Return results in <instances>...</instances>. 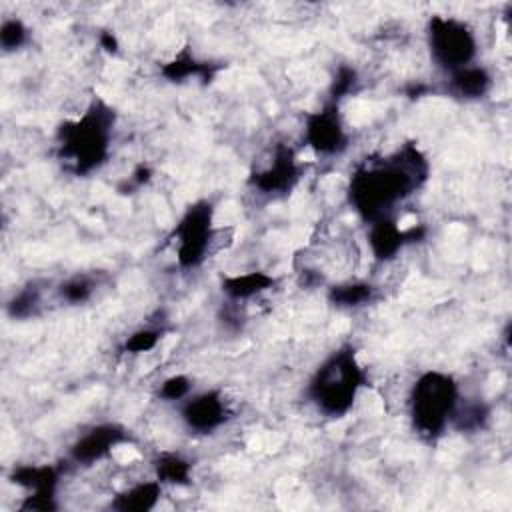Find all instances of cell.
Instances as JSON below:
<instances>
[{
	"instance_id": "2e32d148",
	"label": "cell",
	"mask_w": 512,
	"mask_h": 512,
	"mask_svg": "<svg viewBox=\"0 0 512 512\" xmlns=\"http://www.w3.org/2000/svg\"><path fill=\"white\" fill-rule=\"evenodd\" d=\"M370 294H372V288L368 284L354 282V284L334 286L330 298H332V302H336V306L352 308V306H360L366 300H370Z\"/></svg>"
},
{
	"instance_id": "8992f818",
	"label": "cell",
	"mask_w": 512,
	"mask_h": 512,
	"mask_svg": "<svg viewBox=\"0 0 512 512\" xmlns=\"http://www.w3.org/2000/svg\"><path fill=\"white\" fill-rule=\"evenodd\" d=\"M212 232V206L208 202H196L190 206L174 228L178 242L176 256L184 268H194L210 258Z\"/></svg>"
},
{
	"instance_id": "7a4b0ae2",
	"label": "cell",
	"mask_w": 512,
	"mask_h": 512,
	"mask_svg": "<svg viewBox=\"0 0 512 512\" xmlns=\"http://www.w3.org/2000/svg\"><path fill=\"white\" fill-rule=\"evenodd\" d=\"M364 382V372L354 358L352 348L334 352L314 374L310 382V398L326 416L346 414Z\"/></svg>"
},
{
	"instance_id": "ac0fdd59",
	"label": "cell",
	"mask_w": 512,
	"mask_h": 512,
	"mask_svg": "<svg viewBox=\"0 0 512 512\" xmlns=\"http://www.w3.org/2000/svg\"><path fill=\"white\" fill-rule=\"evenodd\" d=\"M90 292H92V286L86 278H72L60 288L62 298H66L68 302H82L90 296Z\"/></svg>"
},
{
	"instance_id": "7c38bea8",
	"label": "cell",
	"mask_w": 512,
	"mask_h": 512,
	"mask_svg": "<svg viewBox=\"0 0 512 512\" xmlns=\"http://www.w3.org/2000/svg\"><path fill=\"white\" fill-rule=\"evenodd\" d=\"M450 86L462 98H480L490 86V76L480 66H466L452 72Z\"/></svg>"
},
{
	"instance_id": "ba28073f",
	"label": "cell",
	"mask_w": 512,
	"mask_h": 512,
	"mask_svg": "<svg viewBox=\"0 0 512 512\" xmlns=\"http://www.w3.org/2000/svg\"><path fill=\"white\" fill-rule=\"evenodd\" d=\"M298 178V168L294 162V154L288 146H278L268 160V164L252 176V184L268 194L290 190L294 180Z\"/></svg>"
},
{
	"instance_id": "4fadbf2b",
	"label": "cell",
	"mask_w": 512,
	"mask_h": 512,
	"mask_svg": "<svg viewBox=\"0 0 512 512\" xmlns=\"http://www.w3.org/2000/svg\"><path fill=\"white\" fill-rule=\"evenodd\" d=\"M160 480H148L140 482L128 490H124L118 500L114 502V508L118 510H150L156 500L160 498Z\"/></svg>"
},
{
	"instance_id": "52a82bcc",
	"label": "cell",
	"mask_w": 512,
	"mask_h": 512,
	"mask_svg": "<svg viewBox=\"0 0 512 512\" xmlns=\"http://www.w3.org/2000/svg\"><path fill=\"white\" fill-rule=\"evenodd\" d=\"M306 142L320 154H336L346 146V134L336 104H328L306 120Z\"/></svg>"
},
{
	"instance_id": "8fae6325",
	"label": "cell",
	"mask_w": 512,
	"mask_h": 512,
	"mask_svg": "<svg viewBox=\"0 0 512 512\" xmlns=\"http://www.w3.org/2000/svg\"><path fill=\"white\" fill-rule=\"evenodd\" d=\"M408 238H414V232L400 230L392 218H380L370 222L368 244L378 260L392 258Z\"/></svg>"
},
{
	"instance_id": "d6986e66",
	"label": "cell",
	"mask_w": 512,
	"mask_h": 512,
	"mask_svg": "<svg viewBox=\"0 0 512 512\" xmlns=\"http://www.w3.org/2000/svg\"><path fill=\"white\" fill-rule=\"evenodd\" d=\"M158 342V332L154 330H140L136 334H132L126 340V350L130 352H146L150 348H154Z\"/></svg>"
},
{
	"instance_id": "3957f363",
	"label": "cell",
	"mask_w": 512,
	"mask_h": 512,
	"mask_svg": "<svg viewBox=\"0 0 512 512\" xmlns=\"http://www.w3.org/2000/svg\"><path fill=\"white\" fill-rule=\"evenodd\" d=\"M112 112L102 102L90 104L80 120L66 122L60 130L62 156L68 158L78 172L96 168L106 152L110 140Z\"/></svg>"
},
{
	"instance_id": "30bf717a",
	"label": "cell",
	"mask_w": 512,
	"mask_h": 512,
	"mask_svg": "<svg viewBox=\"0 0 512 512\" xmlns=\"http://www.w3.org/2000/svg\"><path fill=\"white\" fill-rule=\"evenodd\" d=\"M120 440H122L120 428L112 424L96 426L78 438V442L72 446V458L82 464H92L104 458Z\"/></svg>"
},
{
	"instance_id": "e0dca14e",
	"label": "cell",
	"mask_w": 512,
	"mask_h": 512,
	"mask_svg": "<svg viewBox=\"0 0 512 512\" xmlns=\"http://www.w3.org/2000/svg\"><path fill=\"white\" fill-rule=\"evenodd\" d=\"M24 40H26V28H24V24H22L18 18L4 20V22H2L0 42H2L4 50H14V48H18Z\"/></svg>"
},
{
	"instance_id": "ffe728a7",
	"label": "cell",
	"mask_w": 512,
	"mask_h": 512,
	"mask_svg": "<svg viewBox=\"0 0 512 512\" xmlns=\"http://www.w3.org/2000/svg\"><path fill=\"white\" fill-rule=\"evenodd\" d=\"M188 390H190V382L184 376H172V378L164 380L160 394L168 400H180L188 394Z\"/></svg>"
},
{
	"instance_id": "277c9868",
	"label": "cell",
	"mask_w": 512,
	"mask_h": 512,
	"mask_svg": "<svg viewBox=\"0 0 512 512\" xmlns=\"http://www.w3.org/2000/svg\"><path fill=\"white\" fill-rule=\"evenodd\" d=\"M410 416L414 426L424 436L440 434L458 402L456 384L448 374L426 372L422 374L410 390Z\"/></svg>"
},
{
	"instance_id": "6da1fadb",
	"label": "cell",
	"mask_w": 512,
	"mask_h": 512,
	"mask_svg": "<svg viewBox=\"0 0 512 512\" xmlns=\"http://www.w3.org/2000/svg\"><path fill=\"white\" fill-rule=\"evenodd\" d=\"M428 164L414 146H404L376 166L360 168L348 188L354 210L368 222L390 218L388 212L426 178Z\"/></svg>"
},
{
	"instance_id": "9c48e42d",
	"label": "cell",
	"mask_w": 512,
	"mask_h": 512,
	"mask_svg": "<svg viewBox=\"0 0 512 512\" xmlns=\"http://www.w3.org/2000/svg\"><path fill=\"white\" fill-rule=\"evenodd\" d=\"M226 402L218 392H202L182 408L184 422L196 432H210L226 420Z\"/></svg>"
},
{
	"instance_id": "5bb4252c",
	"label": "cell",
	"mask_w": 512,
	"mask_h": 512,
	"mask_svg": "<svg viewBox=\"0 0 512 512\" xmlns=\"http://www.w3.org/2000/svg\"><path fill=\"white\" fill-rule=\"evenodd\" d=\"M272 278L262 274V272H248V274H238V276H230L222 282V290L234 298H250L262 290H266L268 286H272Z\"/></svg>"
},
{
	"instance_id": "9a60e30c",
	"label": "cell",
	"mask_w": 512,
	"mask_h": 512,
	"mask_svg": "<svg viewBox=\"0 0 512 512\" xmlns=\"http://www.w3.org/2000/svg\"><path fill=\"white\" fill-rule=\"evenodd\" d=\"M156 472H158V480L160 482L186 484L188 482V474H190V466L182 458H178L174 454H166V456H162L158 460Z\"/></svg>"
},
{
	"instance_id": "5b68a950",
	"label": "cell",
	"mask_w": 512,
	"mask_h": 512,
	"mask_svg": "<svg viewBox=\"0 0 512 512\" xmlns=\"http://www.w3.org/2000/svg\"><path fill=\"white\" fill-rule=\"evenodd\" d=\"M428 42L432 58L448 72L470 66V60L476 54V38L472 30L456 18L432 16L428 24Z\"/></svg>"
}]
</instances>
